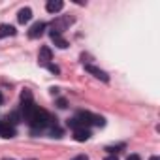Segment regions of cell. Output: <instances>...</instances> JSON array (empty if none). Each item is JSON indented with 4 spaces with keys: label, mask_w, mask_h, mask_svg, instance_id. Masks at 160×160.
<instances>
[{
    "label": "cell",
    "mask_w": 160,
    "mask_h": 160,
    "mask_svg": "<svg viewBox=\"0 0 160 160\" xmlns=\"http://www.w3.org/2000/svg\"><path fill=\"white\" fill-rule=\"evenodd\" d=\"M149 160H160V158H158V156H151Z\"/></svg>",
    "instance_id": "19"
},
{
    "label": "cell",
    "mask_w": 160,
    "mask_h": 160,
    "mask_svg": "<svg viewBox=\"0 0 160 160\" xmlns=\"http://www.w3.org/2000/svg\"><path fill=\"white\" fill-rule=\"evenodd\" d=\"M47 70H51L53 73H60V70H58V66H55V64H49V66H47Z\"/></svg>",
    "instance_id": "13"
},
{
    "label": "cell",
    "mask_w": 160,
    "mask_h": 160,
    "mask_svg": "<svg viewBox=\"0 0 160 160\" xmlns=\"http://www.w3.org/2000/svg\"><path fill=\"white\" fill-rule=\"evenodd\" d=\"M45 28H47V23H43V21H38V23H34V25L28 28V38H30V40H36V38H40V36L45 32Z\"/></svg>",
    "instance_id": "3"
},
{
    "label": "cell",
    "mask_w": 160,
    "mask_h": 160,
    "mask_svg": "<svg viewBox=\"0 0 160 160\" xmlns=\"http://www.w3.org/2000/svg\"><path fill=\"white\" fill-rule=\"evenodd\" d=\"M58 108H60V109H64V108H66V100H64V98H60V100H58Z\"/></svg>",
    "instance_id": "15"
},
{
    "label": "cell",
    "mask_w": 160,
    "mask_h": 160,
    "mask_svg": "<svg viewBox=\"0 0 160 160\" xmlns=\"http://www.w3.org/2000/svg\"><path fill=\"white\" fill-rule=\"evenodd\" d=\"M19 121H21V115H19V113H15V111H13V113H10V115H8V122H12V126H13V124H17Z\"/></svg>",
    "instance_id": "11"
},
{
    "label": "cell",
    "mask_w": 160,
    "mask_h": 160,
    "mask_svg": "<svg viewBox=\"0 0 160 160\" xmlns=\"http://www.w3.org/2000/svg\"><path fill=\"white\" fill-rule=\"evenodd\" d=\"M70 160H89V156H87V154H77V156H73V158H70Z\"/></svg>",
    "instance_id": "14"
},
{
    "label": "cell",
    "mask_w": 160,
    "mask_h": 160,
    "mask_svg": "<svg viewBox=\"0 0 160 160\" xmlns=\"http://www.w3.org/2000/svg\"><path fill=\"white\" fill-rule=\"evenodd\" d=\"M73 23V17H70V15H64V17H58V19H55L53 23H51V30L53 32H58V34H62L70 25Z\"/></svg>",
    "instance_id": "1"
},
{
    "label": "cell",
    "mask_w": 160,
    "mask_h": 160,
    "mask_svg": "<svg viewBox=\"0 0 160 160\" xmlns=\"http://www.w3.org/2000/svg\"><path fill=\"white\" fill-rule=\"evenodd\" d=\"M2 160H13V158H2Z\"/></svg>",
    "instance_id": "21"
},
{
    "label": "cell",
    "mask_w": 160,
    "mask_h": 160,
    "mask_svg": "<svg viewBox=\"0 0 160 160\" xmlns=\"http://www.w3.org/2000/svg\"><path fill=\"white\" fill-rule=\"evenodd\" d=\"M122 147H124V145H119V147H117V149H122ZM106 151H109V152H113V151H115V147H108V149H106Z\"/></svg>",
    "instance_id": "16"
},
{
    "label": "cell",
    "mask_w": 160,
    "mask_h": 160,
    "mask_svg": "<svg viewBox=\"0 0 160 160\" xmlns=\"http://www.w3.org/2000/svg\"><path fill=\"white\" fill-rule=\"evenodd\" d=\"M0 136L6 138V139L15 138V126H12L10 122H4V121H2V124H0Z\"/></svg>",
    "instance_id": "5"
},
{
    "label": "cell",
    "mask_w": 160,
    "mask_h": 160,
    "mask_svg": "<svg viewBox=\"0 0 160 160\" xmlns=\"http://www.w3.org/2000/svg\"><path fill=\"white\" fill-rule=\"evenodd\" d=\"M4 104V98H2V94H0V106H2Z\"/></svg>",
    "instance_id": "20"
},
{
    "label": "cell",
    "mask_w": 160,
    "mask_h": 160,
    "mask_svg": "<svg viewBox=\"0 0 160 160\" xmlns=\"http://www.w3.org/2000/svg\"><path fill=\"white\" fill-rule=\"evenodd\" d=\"M49 36H51V40H53V43L58 47V49H66L68 47V42L62 38V34H58V32H53V30H49Z\"/></svg>",
    "instance_id": "7"
},
{
    "label": "cell",
    "mask_w": 160,
    "mask_h": 160,
    "mask_svg": "<svg viewBox=\"0 0 160 160\" xmlns=\"http://www.w3.org/2000/svg\"><path fill=\"white\" fill-rule=\"evenodd\" d=\"M30 19H32V10H30V8H23V10H19V13H17V21H19L21 25L28 23Z\"/></svg>",
    "instance_id": "9"
},
{
    "label": "cell",
    "mask_w": 160,
    "mask_h": 160,
    "mask_svg": "<svg viewBox=\"0 0 160 160\" xmlns=\"http://www.w3.org/2000/svg\"><path fill=\"white\" fill-rule=\"evenodd\" d=\"M104 160H119V158H117V156H115V154H109V156H106V158H104Z\"/></svg>",
    "instance_id": "17"
},
{
    "label": "cell",
    "mask_w": 160,
    "mask_h": 160,
    "mask_svg": "<svg viewBox=\"0 0 160 160\" xmlns=\"http://www.w3.org/2000/svg\"><path fill=\"white\" fill-rule=\"evenodd\" d=\"M91 138V130L89 128H77L73 130V139L75 141H87Z\"/></svg>",
    "instance_id": "8"
},
{
    "label": "cell",
    "mask_w": 160,
    "mask_h": 160,
    "mask_svg": "<svg viewBox=\"0 0 160 160\" xmlns=\"http://www.w3.org/2000/svg\"><path fill=\"white\" fill-rule=\"evenodd\" d=\"M128 160H141V158H139L138 154H130V156H128Z\"/></svg>",
    "instance_id": "18"
},
{
    "label": "cell",
    "mask_w": 160,
    "mask_h": 160,
    "mask_svg": "<svg viewBox=\"0 0 160 160\" xmlns=\"http://www.w3.org/2000/svg\"><path fill=\"white\" fill-rule=\"evenodd\" d=\"M85 70H87L91 75H94L96 79H100V81L109 83V75H108L104 70H100V68H96V66H92V64H85Z\"/></svg>",
    "instance_id": "4"
},
{
    "label": "cell",
    "mask_w": 160,
    "mask_h": 160,
    "mask_svg": "<svg viewBox=\"0 0 160 160\" xmlns=\"http://www.w3.org/2000/svg\"><path fill=\"white\" fill-rule=\"evenodd\" d=\"M51 60H53V53H51V49L47 45H43L40 49V53H38V64L43 66V68H47L51 64Z\"/></svg>",
    "instance_id": "2"
},
{
    "label": "cell",
    "mask_w": 160,
    "mask_h": 160,
    "mask_svg": "<svg viewBox=\"0 0 160 160\" xmlns=\"http://www.w3.org/2000/svg\"><path fill=\"white\" fill-rule=\"evenodd\" d=\"M0 124H2V121H0Z\"/></svg>",
    "instance_id": "22"
},
{
    "label": "cell",
    "mask_w": 160,
    "mask_h": 160,
    "mask_svg": "<svg viewBox=\"0 0 160 160\" xmlns=\"http://www.w3.org/2000/svg\"><path fill=\"white\" fill-rule=\"evenodd\" d=\"M62 8H64V2H62V0H49V2L45 4L47 13H58Z\"/></svg>",
    "instance_id": "6"
},
{
    "label": "cell",
    "mask_w": 160,
    "mask_h": 160,
    "mask_svg": "<svg viewBox=\"0 0 160 160\" xmlns=\"http://www.w3.org/2000/svg\"><path fill=\"white\" fill-rule=\"evenodd\" d=\"M15 27L13 25H8V23H4V25H0V38H8V36H15Z\"/></svg>",
    "instance_id": "10"
},
{
    "label": "cell",
    "mask_w": 160,
    "mask_h": 160,
    "mask_svg": "<svg viewBox=\"0 0 160 160\" xmlns=\"http://www.w3.org/2000/svg\"><path fill=\"white\" fill-rule=\"evenodd\" d=\"M21 100H23V102H30V100H32V92H30L28 89H25V91L21 92Z\"/></svg>",
    "instance_id": "12"
}]
</instances>
